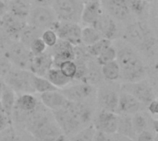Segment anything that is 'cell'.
<instances>
[{
    "instance_id": "49",
    "label": "cell",
    "mask_w": 158,
    "mask_h": 141,
    "mask_svg": "<svg viewBox=\"0 0 158 141\" xmlns=\"http://www.w3.org/2000/svg\"><path fill=\"white\" fill-rule=\"evenodd\" d=\"M4 85H5V82H4V80H2V79H1V77H0V95H1V92H2V91H3Z\"/></svg>"
},
{
    "instance_id": "10",
    "label": "cell",
    "mask_w": 158,
    "mask_h": 141,
    "mask_svg": "<svg viewBox=\"0 0 158 141\" xmlns=\"http://www.w3.org/2000/svg\"><path fill=\"white\" fill-rule=\"evenodd\" d=\"M121 90L122 91L130 93L141 103L146 106L156 98L152 85L145 79L136 82H126L121 87Z\"/></svg>"
},
{
    "instance_id": "21",
    "label": "cell",
    "mask_w": 158,
    "mask_h": 141,
    "mask_svg": "<svg viewBox=\"0 0 158 141\" xmlns=\"http://www.w3.org/2000/svg\"><path fill=\"white\" fill-rule=\"evenodd\" d=\"M103 12L104 10L102 8L100 0L87 2L83 4L81 15V22H82L84 26H93Z\"/></svg>"
},
{
    "instance_id": "15",
    "label": "cell",
    "mask_w": 158,
    "mask_h": 141,
    "mask_svg": "<svg viewBox=\"0 0 158 141\" xmlns=\"http://www.w3.org/2000/svg\"><path fill=\"white\" fill-rule=\"evenodd\" d=\"M119 93L113 88L102 85L97 91V102L100 108L116 114L118 103Z\"/></svg>"
},
{
    "instance_id": "36",
    "label": "cell",
    "mask_w": 158,
    "mask_h": 141,
    "mask_svg": "<svg viewBox=\"0 0 158 141\" xmlns=\"http://www.w3.org/2000/svg\"><path fill=\"white\" fill-rule=\"evenodd\" d=\"M96 129L94 126H88L81 131L77 132L71 141H93Z\"/></svg>"
},
{
    "instance_id": "42",
    "label": "cell",
    "mask_w": 158,
    "mask_h": 141,
    "mask_svg": "<svg viewBox=\"0 0 158 141\" xmlns=\"http://www.w3.org/2000/svg\"><path fill=\"white\" fill-rule=\"evenodd\" d=\"M156 136H154L151 131L144 130V131L137 134L135 141H155Z\"/></svg>"
},
{
    "instance_id": "8",
    "label": "cell",
    "mask_w": 158,
    "mask_h": 141,
    "mask_svg": "<svg viewBox=\"0 0 158 141\" xmlns=\"http://www.w3.org/2000/svg\"><path fill=\"white\" fill-rule=\"evenodd\" d=\"M31 72L29 70L11 68L4 77V82L12 91H14L15 93H33L34 91L31 86Z\"/></svg>"
},
{
    "instance_id": "28",
    "label": "cell",
    "mask_w": 158,
    "mask_h": 141,
    "mask_svg": "<svg viewBox=\"0 0 158 141\" xmlns=\"http://www.w3.org/2000/svg\"><path fill=\"white\" fill-rule=\"evenodd\" d=\"M31 86L34 92H39V93L58 90L54 85H52L44 77L37 76L32 73L31 75Z\"/></svg>"
},
{
    "instance_id": "4",
    "label": "cell",
    "mask_w": 158,
    "mask_h": 141,
    "mask_svg": "<svg viewBox=\"0 0 158 141\" xmlns=\"http://www.w3.org/2000/svg\"><path fill=\"white\" fill-rule=\"evenodd\" d=\"M44 107L39 103L35 112L25 122L26 127L36 141H55L62 132Z\"/></svg>"
},
{
    "instance_id": "25",
    "label": "cell",
    "mask_w": 158,
    "mask_h": 141,
    "mask_svg": "<svg viewBox=\"0 0 158 141\" xmlns=\"http://www.w3.org/2000/svg\"><path fill=\"white\" fill-rule=\"evenodd\" d=\"M44 78L52 85H54L57 89L65 88V87H67L72 81V79L68 78L67 76H65L58 67H55V66H52L47 71V73L45 74Z\"/></svg>"
},
{
    "instance_id": "3",
    "label": "cell",
    "mask_w": 158,
    "mask_h": 141,
    "mask_svg": "<svg viewBox=\"0 0 158 141\" xmlns=\"http://www.w3.org/2000/svg\"><path fill=\"white\" fill-rule=\"evenodd\" d=\"M124 42L132 46L140 54L149 57L157 54V41L152 30L142 21H134L127 25L123 33Z\"/></svg>"
},
{
    "instance_id": "39",
    "label": "cell",
    "mask_w": 158,
    "mask_h": 141,
    "mask_svg": "<svg viewBox=\"0 0 158 141\" xmlns=\"http://www.w3.org/2000/svg\"><path fill=\"white\" fill-rule=\"evenodd\" d=\"M29 49L31 51V53L33 55H37V54H44L47 51V46L45 45V43L43 42V40L41 39V37L35 39L29 46Z\"/></svg>"
},
{
    "instance_id": "35",
    "label": "cell",
    "mask_w": 158,
    "mask_h": 141,
    "mask_svg": "<svg viewBox=\"0 0 158 141\" xmlns=\"http://www.w3.org/2000/svg\"><path fill=\"white\" fill-rule=\"evenodd\" d=\"M116 58H117V49H116L114 43H112L100 55H98L95 58V60L100 66H103L108 62L116 60Z\"/></svg>"
},
{
    "instance_id": "19",
    "label": "cell",
    "mask_w": 158,
    "mask_h": 141,
    "mask_svg": "<svg viewBox=\"0 0 158 141\" xmlns=\"http://www.w3.org/2000/svg\"><path fill=\"white\" fill-rule=\"evenodd\" d=\"M26 20L19 18L8 12L0 18V25L3 27L11 41H18L22 29L26 25Z\"/></svg>"
},
{
    "instance_id": "47",
    "label": "cell",
    "mask_w": 158,
    "mask_h": 141,
    "mask_svg": "<svg viewBox=\"0 0 158 141\" xmlns=\"http://www.w3.org/2000/svg\"><path fill=\"white\" fill-rule=\"evenodd\" d=\"M37 6H51L53 0H34Z\"/></svg>"
},
{
    "instance_id": "24",
    "label": "cell",
    "mask_w": 158,
    "mask_h": 141,
    "mask_svg": "<svg viewBox=\"0 0 158 141\" xmlns=\"http://www.w3.org/2000/svg\"><path fill=\"white\" fill-rule=\"evenodd\" d=\"M15 101H16V93L7 85L5 84L0 95V103L5 115L7 116L9 120L11 119V114H12Z\"/></svg>"
},
{
    "instance_id": "30",
    "label": "cell",
    "mask_w": 158,
    "mask_h": 141,
    "mask_svg": "<svg viewBox=\"0 0 158 141\" xmlns=\"http://www.w3.org/2000/svg\"><path fill=\"white\" fill-rule=\"evenodd\" d=\"M42 31L41 30L35 28V27H32L31 25H28L26 24L25 27L22 29L20 34H19V40L21 43H23L24 45L26 46H30V44L37 38L41 37V34H42Z\"/></svg>"
},
{
    "instance_id": "29",
    "label": "cell",
    "mask_w": 158,
    "mask_h": 141,
    "mask_svg": "<svg viewBox=\"0 0 158 141\" xmlns=\"http://www.w3.org/2000/svg\"><path fill=\"white\" fill-rule=\"evenodd\" d=\"M101 72L103 78L107 81H116L120 79V68L117 60L101 66Z\"/></svg>"
},
{
    "instance_id": "22",
    "label": "cell",
    "mask_w": 158,
    "mask_h": 141,
    "mask_svg": "<svg viewBox=\"0 0 158 141\" xmlns=\"http://www.w3.org/2000/svg\"><path fill=\"white\" fill-rule=\"evenodd\" d=\"M41 101L44 107L51 109L52 111L63 108L69 102L58 90L41 93Z\"/></svg>"
},
{
    "instance_id": "1",
    "label": "cell",
    "mask_w": 158,
    "mask_h": 141,
    "mask_svg": "<svg viewBox=\"0 0 158 141\" xmlns=\"http://www.w3.org/2000/svg\"><path fill=\"white\" fill-rule=\"evenodd\" d=\"M92 109L83 103L68 102L61 109L54 111V119L61 132L66 136H74L77 132L90 126Z\"/></svg>"
},
{
    "instance_id": "5",
    "label": "cell",
    "mask_w": 158,
    "mask_h": 141,
    "mask_svg": "<svg viewBox=\"0 0 158 141\" xmlns=\"http://www.w3.org/2000/svg\"><path fill=\"white\" fill-rule=\"evenodd\" d=\"M58 20L81 22L83 3L81 0H53L51 5Z\"/></svg>"
},
{
    "instance_id": "7",
    "label": "cell",
    "mask_w": 158,
    "mask_h": 141,
    "mask_svg": "<svg viewBox=\"0 0 158 141\" xmlns=\"http://www.w3.org/2000/svg\"><path fill=\"white\" fill-rule=\"evenodd\" d=\"M38 105L39 102L32 93L19 94V96L16 98L11 118L16 122L25 123L35 112Z\"/></svg>"
},
{
    "instance_id": "12",
    "label": "cell",
    "mask_w": 158,
    "mask_h": 141,
    "mask_svg": "<svg viewBox=\"0 0 158 141\" xmlns=\"http://www.w3.org/2000/svg\"><path fill=\"white\" fill-rule=\"evenodd\" d=\"M105 13L116 21H126L131 17L127 0H100Z\"/></svg>"
},
{
    "instance_id": "50",
    "label": "cell",
    "mask_w": 158,
    "mask_h": 141,
    "mask_svg": "<svg viewBox=\"0 0 158 141\" xmlns=\"http://www.w3.org/2000/svg\"><path fill=\"white\" fill-rule=\"evenodd\" d=\"M55 141H66V138H65V136H63V135H60L56 139Z\"/></svg>"
},
{
    "instance_id": "45",
    "label": "cell",
    "mask_w": 158,
    "mask_h": 141,
    "mask_svg": "<svg viewBox=\"0 0 158 141\" xmlns=\"http://www.w3.org/2000/svg\"><path fill=\"white\" fill-rule=\"evenodd\" d=\"M147 109H148V111H149L152 115H157L158 103L157 101H156V99L154 100V101H152V102L147 105Z\"/></svg>"
},
{
    "instance_id": "41",
    "label": "cell",
    "mask_w": 158,
    "mask_h": 141,
    "mask_svg": "<svg viewBox=\"0 0 158 141\" xmlns=\"http://www.w3.org/2000/svg\"><path fill=\"white\" fill-rule=\"evenodd\" d=\"M11 42L13 41H11V39L6 34L3 27L0 25V49L5 51L7 48V46L11 43Z\"/></svg>"
},
{
    "instance_id": "9",
    "label": "cell",
    "mask_w": 158,
    "mask_h": 141,
    "mask_svg": "<svg viewBox=\"0 0 158 141\" xmlns=\"http://www.w3.org/2000/svg\"><path fill=\"white\" fill-rule=\"evenodd\" d=\"M4 52L9 62L17 68L29 70L32 54L28 46L24 45L19 41H13Z\"/></svg>"
},
{
    "instance_id": "13",
    "label": "cell",
    "mask_w": 158,
    "mask_h": 141,
    "mask_svg": "<svg viewBox=\"0 0 158 141\" xmlns=\"http://www.w3.org/2000/svg\"><path fill=\"white\" fill-rule=\"evenodd\" d=\"M94 91V89L93 85L81 81L79 84H75L63 89L60 92L69 102L83 103L93 95Z\"/></svg>"
},
{
    "instance_id": "48",
    "label": "cell",
    "mask_w": 158,
    "mask_h": 141,
    "mask_svg": "<svg viewBox=\"0 0 158 141\" xmlns=\"http://www.w3.org/2000/svg\"><path fill=\"white\" fill-rule=\"evenodd\" d=\"M114 141H133V139H131L127 137L121 136V135H117L114 138Z\"/></svg>"
},
{
    "instance_id": "14",
    "label": "cell",
    "mask_w": 158,
    "mask_h": 141,
    "mask_svg": "<svg viewBox=\"0 0 158 141\" xmlns=\"http://www.w3.org/2000/svg\"><path fill=\"white\" fill-rule=\"evenodd\" d=\"M49 54L53 59V66L57 67L61 63L68 60H74V45L69 42L59 40L56 43L50 47Z\"/></svg>"
},
{
    "instance_id": "2",
    "label": "cell",
    "mask_w": 158,
    "mask_h": 141,
    "mask_svg": "<svg viewBox=\"0 0 158 141\" xmlns=\"http://www.w3.org/2000/svg\"><path fill=\"white\" fill-rule=\"evenodd\" d=\"M115 47L117 49L116 60L120 68V78L126 82L144 79L146 67L141 54L126 42H118Z\"/></svg>"
},
{
    "instance_id": "34",
    "label": "cell",
    "mask_w": 158,
    "mask_h": 141,
    "mask_svg": "<svg viewBox=\"0 0 158 141\" xmlns=\"http://www.w3.org/2000/svg\"><path fill=\"white\" fill-rule=\"evenodd\" d=\"M147 3L143 0H127V4L131 15L141 17L147 10Z\"/></svg>"
},
{
    "instance_id": "23",
    "label": "cell",
    "mask_w": 158,
    "mask_h": 141,
    "mask_svg": "<svg viewBox=\"0 0 158 141\" xmlns=\"http://www.w3.org/2000/svg\"><path fill=\"white\" fill-rule=\"evenodd\" d=\"M6 6L9 14L24 20L27 19V17L32 7L30 0H8Z\"/></svg>"
},
{
    "instance_id": "27",
    "label": "cell",
    "mask_w": 158,
    "mask_h": 141,
    "mask_svg": "<svg viewBox=\"0 0 158 141\" xmlns=\"http://www.w3.org/2000/svg\"><path fill=\"white\" fill-rule=\"evenodd\" d=\"M117 133L118 135L127 137L133 140L136 139L137 134L135 133V131L133 129L131 115H118V125Z\"/></svg>"
},
{
    "instance_id": "53",
    "label": "cell",
    "mask_w": 158,
    "mask_h": 141,
    "mask_svg": "<svg viewBox=\"0 0 158 141\" xmlns=\"http://www.w3.org/2000/svg\"><path fill=\"white\" fill-rule=\"evenodd\" d=\"M3 1H6V0H3Z\"/></svg>"
},
{
    "instance_id": "51",
    "label": "cell",
    "mask_w": 158,
    "mask_h": 141,
    "mask_svg": "<svg viewBox=\"0 0 158 141\" xmlns=\"http://www.w3.org/2000/svg\"><path fill=\"white\" fill-rule=\"evenodd\" d=\"M83 4H85V3H87V2H91V1H94V0H81Z\"/></svg>"
},
{
    "instance_id": "52",
    "label": "cell",
    "mask_w": 158,
    "mask_h": 141,
    "mask_svg": "<svg viewBox=\"0 0 158 141\" xmlns=\"http://www.w3.org/2000/svg\"><path fill=\"white\" fill-rule=\"evenodd\" d=\"M143 1H146V2H150V1H152V0H143Z\"/></svg>"
},
{
    "instance_id": "17",
    "label": "cell",
    "mask_w": 158,
    "mask_h": 141,
    "mask_svg": "<svg viewBox=\"0 0 158 141\" xmlns=\"http://www.w3.org/2000/svg\"><path fill=\"white\" fill-rule=\"evenodd\" d=\"M93 27L98 31L102 38L110 41L116 39L118 33V28L116 23V20L105 12L101 14V16L94 22Z\"/></svg>"
},
{
    "instance_id": "43",
    "label": "cell",
    "mask_w": 158,
    "mask_h": 141,
    "mask_svg": "<svg viewBox=\"0 0 158 141\" xmlns=\"http://www.w3.org/2000/svg\"><path fill=\"white\" fill-rule=\"evenodd\" d=\"M9 119L7 118V116L5 115L3 109H2V106H1V103H0V131L4 130L5 128H6V127L8 126L9 124Z\"/></svg>"
},
{
    "instance_id": "40",
    "label": "cell",
    "mask_w": 158,
    "mask_h": 141,
    "mask_svg": "<svg viewBox=\"0 0 158 141\" xmlns=\"http://www.w3.org/2000/svg\"><path fill=\"white\" fill-rule=\"evenodd\" d=\"M12 64L7 59L5 52L0 49V77L4 78L12 68Z\"/></svg>"
},
{
    "instance_id": "37",
    "label": "cell",
    "mask_w": 158,
    "mask_h": 141,
    "mask_svg": "<svg viewBox=\"0 0 158 141\" xmlns=\"http://www.w3.org/2000/svg\"><path fill=\"white\" fill-rule=\"evenodd\" d=\"M57 67L61 70V72L65 76H67L68 78L71 79L72 80L74 79L76 72H77V65H76L74 60L65 61V62L61 63Z\"/></svg>"
},
{
    "instance_id": "26",
    "label": "cell",
    "mask_w": 158,
    "mask_h": 141,
    "mask_svg": "<svg viewBox=\"0 0 158 141\" xmlns=\"http://www.w3.org/2000/svg\"><path fill=\"white\" fill-rule=\"evenodd\" d=\"M91 58L87 62V73L83 82H86L90 85H96L99 84L103 79L101 66L96 62V60H91Z\"/></svg>"
},
{
    "instance_id": "44",
    "label": "cell",
    "mask_w": 158,
    "mask_h": 141,
    "mask_svg": "<svg viewBox=\"0 0 158 141\" xmlns=\"http://www.w3.org/2000/svg\"><path fill=\"white\" fill-rule=\"evenodd\" d=\"M93 141H111L110 139L108 138V136L101 131H98L96 130L95 133H94V139Z\"/></svg>"
},
{
    "instance_id": "46",
    "label": "cell",
    "mask_w": 158,
    "mask_h": 141,
    "mask_svg": "<svg viewBox=\"0 0 158 141\" xmlns=\"http://www.w3.org/2000/svg\"><path fill=\"white\" fill-rule=\"evenodd\" d=\"M6 12H7L6 2L3 1V0H0V18H2Z\"/></svg>"
},
{
    "instance_id": "6",
    "label": "cell",
    "mask_w": 158,
    "mask_h": 141,
    "mask_svg": "<svg viewBox=\"0 0 158 141\" xmlns=\"http://www.w3.org/2000/svg\"><path fill=\"white\" fill-rule=\"evenodd\" d=\"M57 20L58 19L51 6H35L31 7L27 17L26 23L44 30L46 29H52Z\"/></svg>"
},
{
    "instance_id": "31",
    "label": "cell",
    "mask_w": 158,
    "mask_h": 141,
    "mask_svg": "<svg viewBox=\"0 0 158 141\" xmlns=\"http://www.w3.org/2000/svg\"><path fill=\"white\" fill-rule=\"evenodd\" d=\"M101 38V35L93 26H84L83 28H81V41L82 45L89 46L100 40Z\"/></svg>"
},
{
    "instance_id": "20",
    "label": "cell",
    "mask_w": 158,
    "mask_h": 141,
    "mask_svg": "<svg viewBox=\"0 0 158 141\" xmlns=\"http://www.w3.org/2000/svg\"><path fill=\"white\" fill-rule=\"evenodd\" d=\"M53 66V59L48 51L44 54L33 55L30 64L29 71L34 75L44 77L47 71Z\"/></svg>"
},
{
    "instance_id": "11",
    "label": "cell",
    "mask_w": 158,
    "mask_h": 141,
    "mask_svg": "<svg viewBox=\"0 0 158 141\" xmlns=\"http://www.w3.org/2000/svg\"><path fill=\"white\" fill-rule=\"evenodd\" d=\"M57 34L59 40L69 42L72 45L81 44V27L77 22L57 20L52 28Z\"/></svg>"
},
{
    "instance_id": "33",
    "label": "cell",
    "mask_w": 158,
    "mask_h": 141,
    "mask_svg": "<svg viewBox=\"0 0 158 141\" xmlns=\"http://www.w3.org/2000/svg\"><path fill=\"white\" fill-rule=\"evenodd\" d=\"M131 124L136 134H139L148 128V119L147 116L143 112L136 113L132 115Z\"/></svg>"
},
{
    "instance_id": "16",
    "label": "cell",
    "mask_w": 158,
    "mask_h": 141,
    "mask_svg": "<svg viewBox=\"0 0 158 141\" xmlns=\"http://www.w3.org/2000/svg\"><path fill=\"white\" fill-rule=\"evenodd\" d=\"M118 125V115L115 113L102 110L95 121L94 128L98 131H101L106 135H114L117 133Z\"/></svg>"
},
{
    "instance_id": "38",
    "label": "cell",
    "mask_w": 158,
    "mask_h": 141,
    "mask_svg": "<svg viewBox=\"0 0 158 141\" xmlns=\"http://www.w3.org/2000/svg\"><path fill=\"white\" fill-rule=\"evenodd\" d=\"M41 39L45 43L47 48H50V47L54 46L56 43V42L58 41L57 34L53 29L44 30L42 31V34H41Z\"/></svg>"
},
{
    "instance_id": "32",
    "label": "cell",
    "mask_w": 158,
    "mask_h": 141,
    "mask_svg": "<svg viewBox=\"0 0 158 141\" xmlns=\"http://www.w3.org/2000/svg\"><path fill=\"white\" fill-rule=\"evenodd\" d=\"M112 43H113V41L107 40L105 38H101L94 43H93L89 46H85V45L84 46L86 47V51H87L88 54L93 58H96Z\"/></svg>"
},
{
    "instance_id": "18",
    "label": "cell",
    "mask_w": 158,
    "mask_h": 141,
    "mask_svg": "<svg viewBox=\"0 0 158 141\" xmlns=\"http://www.w3.org/2000/svg\"><path fill=\"white\" fill-rule=\"evenodd\" d=\"M143 104L141 103L136 98L128 92L121 91L118 97V103L117 107L116 114L132 115L136 113L143 112Z\"/></svg>"
}]
</instances>
